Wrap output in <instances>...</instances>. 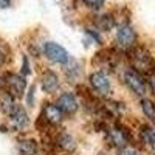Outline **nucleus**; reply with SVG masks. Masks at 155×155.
Wrapping results in <instances>:
<instances>
[{
    "mask_svg": "<svg viewBox=\"0 0 155 155\" xmlns=\"http://www.w3.org/2000/svg\"><path fill=\"white\" fill-rule=\"evenodd\" d=\"M42 88L47 93H54L59 88V78L54 71H47L42 76Z\"/></svg>",
    "mask_w": 155,
    "mask_h": 155,
    "instance_id": "nucleus-9",
    "label": "nucleus"
},
{
    "mask_svg": "<svg viewBox=\"0 0 155 155\" xmlns=\"http://www.w3.org/2000/svg\"><path fill=\"white\" fill-rule=\"evenodd\" d=\"M44 51H45V54L50 61L58 62V64H67L68 59H70L67 50L56 42H47L44 45Z\"/></svg>",
    "mask_w": 155,
    "mask_h": 155,
    "instance_id": "nucleus-3",
    "label": "nucleus"
},
{
    "mask_svg": "<svg viewBox=\"0 0 155 155\" xmlns=\"http://www.w3.org/2000/svg\"><path fill=\"white\" fill-rule=\"evenodd\" d=\"M121 155H138L137 152H134V150H126V152H123Z\"/></svg>",
    "mask_w": 155,
    "mask_h": 155,
    "instance_id": "nucleus-21",
    "label": "nucleus"
},
{
    "mask_svg": "<svg viewBox=\"0 0 155 155\" xmlns=\"http://www.w3.org/2000/svg\"><path fill=\"white\" fill-rule=\"evenodd\" d=\"M8 115H9V120H11L12 126H14L16 129H23L28 124V115H27V112H25V109L22 106L14 104L12 109L8 112Z\"/></svg>",
    "mask_w": 155,
    "mask_h": 155,
    "instance_id": "nucleus-8",
    "label": "nucleus"
},
{
    "mask_svg": "<svg viewBox=\"0 0 155 155\" xmlns=\"http://www.w3.org/2000/svg\"><path fill=\"white\" fill-rule=\"evenodd\" d=\"M44 120L50 124H59L61 120H62V112L61 109L56 106V104H48L45 109H44Z\"/></svg>",
    "mask_w": 155,
    "mask_h": 155,
    "instance_id": "nucleus-10",
    "label": "nucleus"
},
{
    "mask_svg": "<svg viewBox=\"0 0 155 155\" xmlns=\"http://www.w3.org/2000/svg\"><path fill=\"white\" fill-rule=\"evenodd\" d=\"M132 62H134V67L141 70V71H150L153 67V61L149 56L147 51L137 48L132 51Z\"/></svg>",
    "mask_w": 155,
    "mask_h": 155,
    "instance_id": "nucleus-4",
    "label": "nucleus"
},
{
    "mask_svg": "<svg viewBox=\"0 0 155 155\" xmlns=\"http://www.w3.org/2000/svg\"><path fill=\"white\" fill-rule=\"evenodd\" d=\"M5 61H6V56H5V51L0 48V65H3L5 64Z\"/></svg>",
    "mask_w": 155,
    "mask_h": 155,
    "instance_id": "nucleus-19",
    "label": "nucleus"
},
{
    "mask_svg": "<svg viewBox=\"0 0 155 155\" xmlns=\"http://www.w3.org/2000/svg\"><path fill=\"white\" fill-rule=\"evenodd\" d=\"M17 147L22 155H36V152H37V144L34 140H22V141H19Z\"/></svg>",
    "mask_w": 155,
    "mask_h": 155,
    "instance_id": "nucleus-12",
    "label": "nucleus"
},
{
    "mask_svg": "<svg viewBox=\"0 0 155 155\" xmlns=\"http://www.w3.org/2000/svg\"><path fill=\"white\" fill-rule=\"evenodd\" d=\"M140 135H141V140H143L147 146H155V130L150 126H143L141 127Z\"/></svg>",
    "mask_w": 155,
    "mask_h": 155,
    "instance_id": "nucleus-13",
    "label": "nucleus"
},
{
    "mask_svg": "<svg viewBox=\"0 0 155 155\" xmlns=\"http://www.w3.org/2000/svg\"><path fill=\"white\" fill-rule=\"evenodd\" d=\"M137 42V33L130 25H123L116 31V45L124 50H130Z\"/></svg>",
    "mask_w": 155,
    "mask_h": 155,
    "instance_id": "nucleus-2",
    "label": "nucleus"
},
{
    "mask_svg": "<svg viewBox=\"0 0 155 155\" xmlns=\"http://www.w3.org/2000/svg\"><path fill=\"white\" fill-rule=\"evenodd\" d=\"M62 113L65 115H73L78 110V99L73 93L67 92V93H62L58 99V104H56Z\"/></svg>",
    "mask_w": 155,
    "mask_h": 155,
    "instance_id": "nucleus-6",
    "label": "nucleus"
},
{
    "mask_svg": "<svg viewBox=\"0 0 155 155\" xmlns=\"http://www.w3.org/2000/svg\"><path fill=\"white\" fill-rule=\"evenodd\" d=\"M85 5H88L90 8H101L102 5H104L106 0H84Z\"/></svg>",
    "mask_w": 155,
    "mask_h": 155,
    "instance_id": "nucleus-17",
    "label": "nucleus"
},
{
    "mask_svg": "<svg viewBox=\"0 0 155 155\" xmlns=\"http://www.w3.org/2000/svg\"><path fill=\"white\" fill-rule=\"evenodd\" d=\"M3 84H5V81L2 79V78H0V88H2V87H3Z\"/></svg>",
    "mask_w": 155,
    "mask_h": 155,
    "instance_id": "nucleus-22",
    "label": "nucleus"
},
{
    "mask_svg": "<svg viewBox=\"0 0 155 155\" xmlns=\"http://www.w3.org/2000/svg\"><path fill=\"white\" fill-rule=\"evenodd\" d=\"M5 84L8 85L9 92L14 95V96H19V98L23 95L25 87H27V82H25V79H23L22 76H19V74H12V73L6 74V78H5Z\"/></svg>",
    "mask_w": 155,
    "mask_h": 155,
    "instance_id": "nucleus-7",
    "label": "nucleus"
},
{
    "mask_svg": "<svg viewBox=\"0 0 155 155\" xmlns=\"http://www.w3.org/2000/svg\"><path fill=\"white\" fill-rule=\"evenodd\" d=\"M28 71H30V70H28V59H27V58H23V71H22V73H23V74H27Z\"/></svg>",
    "mask_w": 155,
    "mask_h": 155,
    "instance_id": "nucleus-18",
    "label": "nucleus"
},
{
    "mask_svg": "<svg viewBox=\"0 0 155 155\" xmlns=\"http://www.w3.org/2000/svg\"><path fill=\"white\" fill-rule=\"evenodd\" d=\"M109 141L113 146H116V147H123V146L127 144L129 137H127V134L124 130L115 127V129H110V130H109Z\"/></svg>",
    "mask_w": 155,
    "mask_h": 155,
    "instance_id": "nucleus-11",
    "label": "nucleus"
},
{
    "mask_svg": "<svg viewBox=\"0 0 155 155\" xmlns=\"http://www.w3.org/2000/svg\"><path fill=\"white\" fill-rule=\"evenodd\" d=\"M124 81L134 93H137L140 96H143L146 93V82L143 79V76L140 74V71H137L134 68L126 70L124 71Z\"/></svg>",
    "mask_w": 155,
    "mask_h": 155,
    "instance_id": "nucleus-1",
    "label": "nucleus"
},
{
    "mask_svg": "<svg viewBox=\"0 0 155 155\" xmlns=\"http://www.w3.org/2000/svg\"><path fill=\"white\" fill-rule=\"evenodd\" d=\"M58 143H59V146L62 147V149H65V150H68V152H71L73 149H74V140L68 135V134H62L61 137H59V140H58Z\"/></svg>",
    "mask_w": 155,
    "mask_h": 155,
    "instance_id": "nucleus-15",
    "label": "nucleus"
},
{
    "mask_svg": "<svg viewBox=\"0 0 155 155\" xmlns=\"http://www.w3.org/2000/svg\"><path fill=\"white\" fill-rule=\"evenodd\" d=\"M141 109L149 120L155 121V102H152L150 99H143L141 101Z\"/></svg>",
    "mask_w": 155,
    "mask_h": 155,
    "instance_id": "nucleus-14",
    "label": "nucleus"
},
{
    "mask_svg": "<svg viewBox=\"0 0 155 155\" xmlns=\"http://www.w3.org/2000/svg\"><path fill=\"white\" fill-rule=\"evenodd\" d=\"M90 85H92L96 92L101 93V95L110 93V88H112L109 78L104 73H101V71H96L93 74H90Z\"/></svg>",
    "mask_w": 155,
    "mask_h": 155,
    "instance_id": "nucleus-5",
    "label": "nucleus"
},
{
    "mask_svg": "<svg viewBox=\"0 0 155 155\" xmlns=\"http://www.w3.org/2000/svg\"><path fill=\"white\" fill-rule=\"evenodd\" d=\"M101 27L104 28V30H110L113 27V19H110V16H102L101 17Z\"/></svg>",
    "mask_w": 155,
    "mask_h": 155,
    "instance_id": "nucleus-16",
    "label": "nucleus"
},
{
    "mask_svg": "<svg viewBox=\"0 0 155 155\" xmlns=\"http://www.w3.org/2000/svg\"><path fill=\"white\" fill-rule=\"evenodd\" d=\"M9 6V0H0V8H8Z\"/></svg>",
    "mask_w": 155,
    "mask_h": 155,
    "instance_id": "nucleus-20",
    "label": "nucleus"
}]
</instances>
